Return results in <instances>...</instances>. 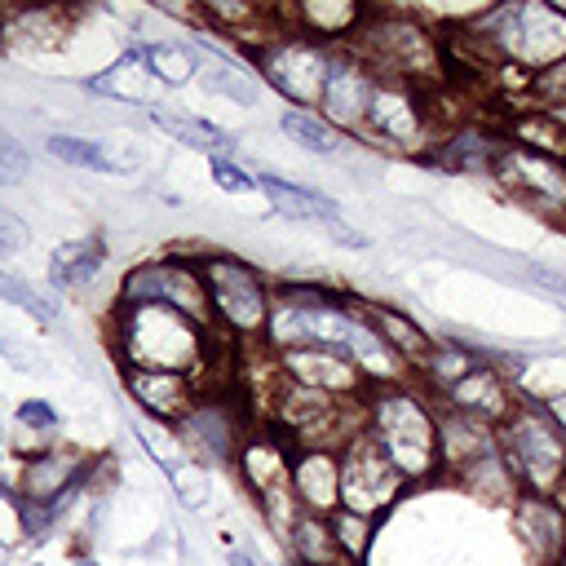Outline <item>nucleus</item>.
Segmentation results:
<instances>
[{
	"label": "nucleus",
	"instance_id": "1",
	"mask_svg": "<svg viewBox=\"0 0 566 566\" xmlns=\"http://www.w3.org/2000/svg\"><path fill=\"white\" fill-rule=\"evenodd\" d=\"M455 35V49L478 57L482 71H522V80H531L566 57V9L553 0L491 4L460 22Z\"/></svg>",
	"mask_w": 566,
	"mask_h": 566
},
{
	"label": "nucleus",
	"instance_id": "2",
	"mask_svg": "<svg viewBox=\"0 0 566 566\" xmlns=\"http://www.w3.org/2000/svg\"><path fill=\"white\" fill-rule=\"evenodd\" d=\"M217 327L186 318L168 305H111L106 318V345L115 367H142V371H181L199 385L212 376V349Z\"/></svg>",
	"mask_w": 566,
	"mask_h": 566
},
{
	"label": "nucleus",
	"instance_id": "3",
	"mask_svg": "<svg viewBox=\"0 0 566 566\" xmlns=\"http://www.w3.org/2000/svg\"><path fill=\"white\" fill-rule=\"evenodd\" d=\"M363 433L411 486L438 473V407L416 380L371 385L363 398Z\"/></svg>",
	"mask_w": 566,
	"mask_h": 566
},
{
	"label": "nucleus",
	"instance_id": "4",
	"mask_svg": "<svg viewBox=\"0 0 566 566\" xmlns=\"http://www.w3.org/2000/svg\"><path fill=\"white\" fill-rule=\"evenodd\" d=\"M195 261H199V279H203L212 327L230 345L265 340L270 318H274V283L248 256L226 252V248L195 252Z\"/></svg>",
	"mask_w": 566,
	"mask_h": 566
},
{
	"label": "nucleus",
	"instance_id": "5",
	"mask_svg": "<svg viewBox=\"0 0 566 566\" xmlns=\"http://www.w3.org/2000/svg\"><path fill=\"white\" fill-rule=\"evenodd\" d=\"M349 49L376 75H389V80H402L416 88L438 80L442 62H447V44L424 22H416L411 13H389V9H367V22L358 27Z\"/></svg>",
	"mask_w": 566,
	"mask_h": 566
},
{
	"label": "nucleus",
	"instance_id": "6",
	"mask_svg": "<svg viewBox=\"0 0 566 566\" xmlns=\"http://www.w3.org/2000/svg\"><path fill=\"white\" fill-rule=\"evenodd\" d=\"M495 433L504 464L517 478V491L566 504V438L557 433V424L531 398L517 394V407L504 416Z\"/></svg>",
	"mask_w": 566,
	"mask_h": 566
},
{
	"label": "nucleus",
	"instance_id": "7",
	"mask_svg": "<svg viewBox=\"0 0 566 566\" xmlns=\"http://www.w3.org/2000/svg\"><path fill=\"white\" fill-rule=\"evenodd\" d=\"M358 142L380 146L389 155H420L424 159L429 146L438 142V115L429 106V93L416 88V84L380 75L371 111H367V119L358 128Z\"/></svg>",
	"mask_w": 566,
	"mask_h": 566
},
{
	"label": "nucleus",
	"instance_id": "8",
	"mask_svg": "<svg viewBox=\"0 0 566 566\" xmlns=\"http://www.w3.org/2000/svg\"><path fill=\"white\" fill-rule=\"evenodd\" d=\"M332 57L336 49L301 35V31H283L279 40H270L265 49H256L248 57V66L261 75V84H270L287 106L296 111H318L327 75H332Z\"/></svg>",
	"mask_w": 566,
	"mask_h": 566
},
{
	"label": "nucleus",
	"instance_id": "9",
	"mask_svg": "<svg viewBox=\"0 0 566 566\" xmlns=\"http://www.w3.org/2000/svg\"><path fill=\"white\" fill-rule=\"evenodd\" d=\"M115 305H168V310H181L186 318L212 327L195 252H164V256H146V261L128 265L115 287Z\"/></svg>",
	"mask_w": 566,
	"mask_h": 566
},
{
	"label": "nucleus",
	"instance_id": "10",
	"mask_svg": "<svg viewBox=\"0 0 566 566\" xmlns=\"http://www.w3.org/2000/svg\"><path fill=\"white\" fill-rule=\"evenodd\" d=\"M168 433L177 438L181 460H190L195 469H230V464H239V451L252 438L248 424H243V411L221 389L217 394L203 389V398L190 407V416L181 424H172Z\"/></svg>",
	"mask_w": 566,
	"mask_h": 566
},
{
	"label": "nucleus",
	"instance_id": "11",
	"mask_svg": "<svg viewBox=\"0 0 566 566\" xmlns=\"http://www.w3.org/2000/svg\"><path fill=\"white\" fill-rule=\"evenodd\" d=\"M407 486L411 482L385 460V451L363 429L340 447V509L363 513V517H380L394 509V500Z\"/></svg>",
	"mask_w": 566,
	"mask_h": 566
},
{
	"label": "nucleus",
	"instance_id": "12",
	"mask_svg": "<svg viewBox=\"0 0 566 566\" xmlns=\"http://www.w3.org/2000/svg\"><path fill=\"white\" fill-rule=\"evenodd\" d=\"M491 181L517 199L522 208H531L535 217H562L566 221V159L526 150V146H504L495 159Z\"/></svg>",
	"mask_w": 566,
	"mask_h": 566
},
{
	"label": "nucleus",
	"instance_id": "13",
	"mask_svg": "<svg viewBox=\"0 0 566 566\" xmlns=\"http://www.w3.org/2000/svg\"><path fill=\"white\" fill-rule=\"evenodd\" d=\"M93 478V460L80 447L66 442H49L22 455L18 469V500L31 504H49V509H71V500H80L84 482Z\"/></svg>",
	"mask_w": 566,
	"mask_h": 566
},
{
	"label": "nucleus",
	"instance_id": "14",
	"mask_svg": "<svg viewBox=\"0 0 566 566\" xmlns=\"http://www.w3.org/2000/svg\"><path fill=\"white\" fill-rule=\"evenodd\" d=\"M376 84H380V75L354 49H336L332 75H327V88H323V102H318V115L327 124H336L345 137H358V128H363V119L371 111Z\"/></svg>",
	"mask_w": 566,
	"mask_h": 566
},
{
	"label": "nucleus",
	"instance_id": "15",
	"mask_svg": "<svg viewBox=\"0 0 566 566\" xmlns=\"http://www.w3.org/2000/svg\"><path fill=\"white\" fill-rule=\"evenodd\" d=\"M270 354H274L279 376L301 385V389H314V394H327L340 402H363L371 389L367 376L332 349H270Z\"/></svg>",
	"mask_w": 566,
	"mask_h": 566
},
{
	"label": "nucleus",
	"instance_id": "16",
	"mask_svg": "<svg viewBox=\"0 0 566 566\" xmlns=\"http://www.w3.org/2000/svg\"><path fill=\"white\" fill-rule=\"evenodd\" d=\"M124 380V394L128 402L155 420V424H181L190 416V407L203 398V385L195 376H181V371H142V367H124L119 371Z\"/></svg>",
	"mask_w": 566,
	"mask_h": 566
},
{
	"label": "nucleus",
	"instance_id": "17",
	"mask_svg": "<svg viewBox=\"0 0 566 566\" xmlns=\"http://www.w3.org/2000/svg\"><path fill=\"white\" fill-rule=\"evenodd\" d=\"M491 455H500L495 424H486L478 416H464V411H451V407H438V473L460 482L464 473H473Z\"/></svg>",
	"mask_w": 566,
	"mask_h": 566
},
{
	"label": "nucleus",
	"instance_id": "18",
	"mask_svg": "<svg viewBox=\"0 0 566 566\" xmlns=\"http://www.w3.org/2000/svg\"><path fill=\"white\" fill-rule=\"evenodd\" d=\"M438 407H451V411H464V416H478L486 424H504V416L517 407V389L486 363H473L442 398H433Z\"/></svg>",
	"mask_w": 566,
	"mask_h": 566
},
{
	"label": "nucleus",
	"instance_id": "19",
	"mask_svg": "<svg viewBox=\"0 0 566 566\" xmlns=\"http://www.w3.org/2000/svg\"><path fill=\"white\" fill-rule=\"evenodd\" d=\"M504 146H509V137H500L491 128H478V124H460L451 133H438V142L429 146L424 159L438 164V168L464 172V177H491Z\"/></svg>",
	"mask_w": 566,
	"mask_h": 566
},
{
	"label": "nucleus",
	"instance_id": "20",
	"mask_svg": "<svg viewBox=\"0 0 566 566\" xmlns=\"http://www.w3.org/2000/svg\"><path fill=\"white\" fill-rule=\"evenodd\" d=\"M292 491L305 513H336L340 509V451L327 447H296L292 451Z\"/></svg>",
	"mask_w": 566,
	"mask_h": 566
},
{
	"label": "nucleus",
	"instance_id": "21",
	"mask_svg": "<svg viewBox=\"0 0 566 566\" xmlns=\"http://www.w3.org/2000/svg\"><path fill=\"white\" fill-rule=\"evenodd\" d=\"M106 261H111V243L102 230H88L80 239H62L49 256V287L53 292H80L102 274Z\"/></svg>",
	"mask_w": 566,
	"mask_h": 566
},
{
	"label": "nucleus",
	"instance_id": "22",
	"mask_svg": "<svg viewBox=\"0 0 566 566\" xmlns=\"http://www.w3.org/2000/svg\"><path fill=\"white\" fill-rule=\"evenodd\" d=\"M146 119L168 137V142H177V146H186V150H199V155H230L234 159V150H239V142H234V133H226L221 124H212V119H203V115H190V111H181V106H164V102H155L150 111H146Z\"/></svg>",
	"mask_w": 566,
	"mask_h": 566
},
{
	"label": "nucleus",
	"instance_id": "23",
	"mask_svg": "<svg viewBox=\"0 0 566 566\" xmlns=\"http://www.w3.org/2000/svg\"><path fill=\"white\" fill-rule=\"evenodd\" d=\"M256 186L270 199V212L287 217V221H318V226H327V221L340 217V203L327 190L305 186V181H292L283 172H256Z\"/></svg>",
	"mask_w": 566,
	"mask_h": 566
},
{
	"label": "nucleus",
	"instance_id": "24",
	"mask_svg": "<svg viewBox=\"0 0 566 566\" xmlns=\"http://www.w3.org/2000/svg\"><path fill=\"white\" fill-rule=\"evenodd\" d=\"M513 522L531 548V557L539 566H553L557 553L566 548V513L557 500H539V495H517L513 500Z\"/></svg>",
	"mask_w": 566,
	"mask_h": 566
},
{
	"label": "nucleus",
	"instance_id": "25",
	"mask_svg": "<svg viewBox=\"0 0 566 566\" xmlns=\"http://www.w3.org/2000/svg\"><path fill=\"white\" fill-rule=\"evenodd\" d=\"M363 314H367V323L376 327V336H380V340L407 363V371L416 376V367H420V363L429 358V349H433L424 323L411 318V314H402V310L389 305V301H367V296H363Z\"/></svg>",
	"mask_w": 566,
	"mask_h": 566
},
{
	"label": "nucleus",
	"instance_id": "26",
	"mask_svg": "<svg viewBox=\"0 0 566 566\" xmlns=\"http://www.w3.org/2000/svg\"><path fill=\"white\" fill-rule=\"evenodd\" d=\"M279 133H283L296 150H305V155H314V159H345L349 150H358V142L345 137L336 124H327L318 111L283 106V111H279Z\"/></svg>",
	"mask_w": 566,
	"mask_h": 566
},
{
	"label": "nucleus",
	"instance_id": "27",
	"mask_svg": "<svg viewBox=\"0 0 566 566\" xmlns=\"http://www.w3.org/2000/svg\"><path fill=\"white\" fill-rule=\"evenodd\" d=\"M75 9H0V35L22 49H57L71 35Z\"/></svg>",
	"mask_w": 566,
	"mask_h": 566
},
{
	"label": "nucleus",
	"instance_id": "28",
	"mask_svg": "<svg viewBox=\"0 0 566 566\" xmlns=\"http://www.w3.org/2000/svg\"><path fill=\"white\" fill-rule=\"evenodd\" d=\"M128 53L159 88H177L199 75V53L190 40H137L128 44Z\"/></svg>",
	"mask_w": 566,
	"mask_h": 566
},
{
	"label": "nucleus",
	"instance_id": "29",
	"mask_svg": "<svg viewBox=\"0 0 566 566\" xmlns=\"http://www.w3.org/2000/svg\"><path fill=\"white\" fill-rule=\"evenodd\" d=\"M44 150H49L57 164H66V168L106 172V177H128V172L137 168V164L119 159L106 142H97V137H80V133H49V137H44Z\"/></svg>",
	"mask_w": 566,
	"mask_h": 566
},
{
	"label": "nucleus",
	"instance_id": "30",
	"mask_svg": "<svg viewBox=\"0 0 566 566\" xmlns=\"http://www.w3.org/2000/svg\"><path fill=\"white\" fill-rule=\"evenodd\" d=\"M283 544H287V553H292L296 566H345L340 553H336V544H332L327 517H318V513H301L296 526H292V535Z\"/></svg>",
	"mask_w": 566,
	"mask_h": 566
},
{
	"label": "nucleus",
	"instance_id": "31",
	"mask_svg": "<svg viewBox=\"0 0 566 566\" xmlns=\"http://www.w3.org/2000/svg\"><path fill=\"white\" fill-rule=\"evenodd\" d=\"M327 531H332V544H336V553H340L345 566H363L367 562V548L376 539V517L336 509V513H327Z\"/></svg>",
	"mask_w": 566,
	"mask_h": 566
},
{
	"label": "nucleus",
	"instance_id": "32",
	"mask_svg": "<svg viewBox=\"0 0 566 566\" xmlns=\"http://www.w3.org/2000/svg\"><path fill=\"white\" fill-rule=\"evenodd\" d=\"M504 265H509V283H526L553 301H566V270L562 265H548L539 256H522V252H495Z\"/></svg>",
	"mask_w": 566,
	"mask_h": 566
},
{
	"label": "nucleus",
	"instance_id": "33",
	"mask_svg": "<svg viewBox=\"0 0 566 566\" xmlns=\"http://www.w3.org/2000/svg\"><path fill=\"white\" fill-rule=\"evenodd\" d=\"M0 301L18 305V310L31 314L35 323H57V296L44 292V287H35V283H27V279L13 274V270H0Z\"/></svg>",
	"mask_w": 566,
	"mask_h": 566
},
{
	"label": "nucleus",
	"instance_id": "34",
	"mask_svg": "<svg viewBox=\"0 0 566 566\" xmlns=\"http://www.w3.org/2000/svg\"><path fill=\"white\" fill-rule=\"evenodd\" d=\"M526 102H531V111H566V57L562 62H553V66H544V71H535L531 80H526Z\"/></svg>",
	"mask_w": 566,
	"mask_h": 566
},
{
	"label": "nucleus",
	"instance_id": "35",
	"mask_svg": "<svg viewBox=\"0 0 566 566\" xmlns=\"http://www.w3.org/2000/svg\"><path fill=\"white\" fill-rule=\"evenodd\" d=\"M57 407L49 402V398H27V402H18V411H13V429L18 433H27V438H53L57 433Z\"/></svg>",
	"mask_w": 566,
	"mask_h": 566
},
{
	"label": "nucleus",
	"instance_id": "36",
	"mask_svg": "<svg viewBox=\"0 0 566 566\" xmlns=\"http://www.w3.org/2000/svg\"><path fill=\"white\" fill-rule=\"evenodd\" d=\"M208 177H212V186L226 190V195H256V190H261V186H256V172H248V168L234 164L230 155H212V159H208Z\"/></svg>",
	"mask_w": 566,
	"mask_h": 566
},
{
	"label": "nucleus",
	"instance_id": "37",
	"mask_svg": "<svg viewBox=\"0 0 566 566\" xmlns=\"http://www.w3.org/2000/svg\"><path fill=\"white\" fill-rule=\"evenodd\" d=\"M27 172H31V155H27V146H22L9 128H0V186H22Z\"/></svg>",
	"mask_w": 566,
	"mask_h": 566
},
{
	"label": "nucleus",
	"instance_id": "38",
	"mask_svg": "<svg viewBox=\"0 0 566 566\" xmlns=\"http://www.w3.org/2000/svg\"><path fill=\"white\" fill-rule=\"evenodd\" d=\"M27 239H31L27 221H22L18 212L0 208V261H4V256H18V252L27 248Z\"/></svg>",
	"mask_w": 566,
	"mask_h": 566
},
{
	"label": "nucleus",
	"instance_id": "39",
	"mask_svg": "<svg viewBox=\"0 0 566 566\" xmlns=\"http://www.w3.org/2000/svg\"><path fill=\"white\" fill-rule=\"evenodd\" d=\"M323 230H327V239H332V243H340V248H349V252H367V248H371V239H367V234H363L358 226H349L345 217L327 221Z\"/></svg>",
	"mask_w": 566,
	"mask_h": 566
},
{
	"label": "nucleus",
	"instance_id": "40",
	"mask_svg": "<svg viewBox=\"0 0 566 566\" xmlns=\"http://www.w3.org/2000/svg\"><path fill=\"white\" fill-rule=\"evenodd\" d=\"M553 424H557V433L566 438V389H548V394H539V398H531Z\"/></svg>",
	"mask_w": 566,
	"mask_h": 566
},
{
	"label": "nucleus",
	"instance_id": "41",
	"mask_svg": "<svg viewBox=\"0 0 566 566\" xmlns=\"http://www.w3.org/2000/svg\"><path fill=\"white\" fill-rule=\"evenodd\" d=\"M230 566H256V557H252V553H239V548H234V553H230Z\"/></svg>",
	"mask_w": 566,
	"mask_h": 566
},
{
	"label": "nucleus",
	"instance_id": "42",
	"mask_svg": "<svg viewBox=\"0 0 566 566\" xmlns=\"http://www.w3.org/2000/svg\"><path fill=\"white\" fill-rule=\"evenodd\" d=\"M9 557H13V548H9L4 539H0V566H9Z\"/></svg>",
	"mask_w": 566,
	"mask_h": 566
},
{
	"label": "nucleus",
	"instance_id": "43",
	"mask_svg": "<svg viewBox=\"0 0 566 566\" xmlns=\"http://www.w3.org/2000/svg\"><path fill=\"white\" fill-rule=\"evenodd\" d=\"M544 115H548V111H544ZM553 119H557V124L566 128V111H553Z\"/></svg>",
	"mask_w": 566,
	"mask_h": 566
},
{
	"label": "nucleus",
	"instance_id": "44",
	"mask_svg": "<svg viewBox=\"0 0 566 566\" xmlns=\"http://www.w3.org/2000/svg\"><path fill=\"white\" fill-rule=\"evenodd\" d=\"M553 566H566V548H562V553H557V562H553Z\"/></svg>",
	"mask_w": 566,
	"mask_h": 566
},
{
	"label": "nucleus",
	"instance_id": "45",
	"mask_svg": "<svg viewBox=\"0 0 566 566\" xmlns=\"http://www.w3.org/2000/svg\"><path fill=\"white\" fill-rule=\"evenodd\" d=\"M31 566H40V562H31Z\"/></svg>",
	"mask_w": 566,
	"mask_h": 566
}]
</instances>
